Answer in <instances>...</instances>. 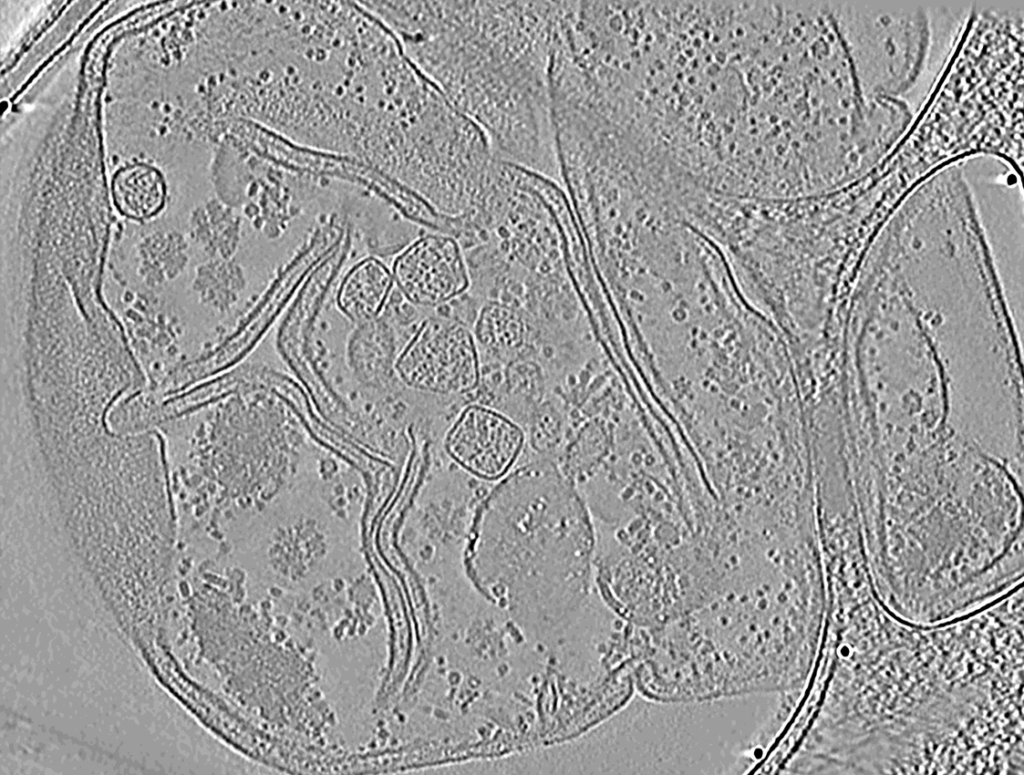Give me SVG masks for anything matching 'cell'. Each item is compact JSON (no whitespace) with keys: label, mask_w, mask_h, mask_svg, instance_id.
<instances>
[{"label":"cell","mask_w":1024,"mask_h":775,"mask_svg":"<svg viewBox=\"0 0 1024 775\" xmlns=\"http://www.w3.org/2000/svg\"><path fill=\"white\" fill-rule=\"evenodd\" d=\"M374 12L498 157L560 181L550 90L558 1H377Z\"/></svg>","instance_id":"1"},{"label":"cell","mask_w":1024,"mask_h":775,"mask_svg":"<svg viewBox=\"0 0 1024 775\" xmlns=\"http://www.w3.org/2000/svg\"><path fill=\"white\" fill-rule=\"evenodd\" d=\"M525 442L519 424L502 412L479 404L465 407L448 429V456L474 477L503 479L518 460Z\"/></svg>","instance_id":"6"},{"label":"cell","mask_w":1024,"mask_h":775,"mask_svg":"<svg viewBox=\"0 0 1024 775\" xmlns=\"http://www.w3.org/2000/svg\"><path fill=\"white\" fill-rule=\"evenodd\" d=\"M353 370L365 380H379L395 366L397 338L385 316L357 325L348 343Z\"/></svg>","instance_id":"9"},{"label":"cell","mask_w":1024,"mask_h":775,"mask_svg":"<svg viewBox=\"0 0 1024 775\" xmlns=\"http://www.w3.org/2000/svg\"><path fill=\"white\" fill-rule=\"evenodd\" d=\"M393 275L376 258H366L354 265L343 278L337 305L342 314L356 325L378 318L393 288Z\"/></svg>","instance_id":"7"},{"label":"cell","mask_w":1024,"mask_h":775,"mask_svg":"<svg viewBox=\"0 0 1024 775\" xmlns=\"http://www.w3.org/2000/svg\"><path fill=\"white\" fill-rule=\"evenodd\" d=\"M584 502L548 463L507 474L480 503L469 529V561L483 581L509 587L584 584L593 545Z\"/></svg>","instance_id":"2"},{"label":"cell","mask_w":1024,"mask_h":775,"mask_svg":"<svg viewBox=\"0 0 1024 775\" xmlns=\"http://www.w3.org/2000/svg\"><path fill=\"white\" fill-rule=\"evenodd\" d=\"M409 387L439 396L472 392L480 384L479 348L470 326L438 314L415 329L395 362Z\"/></svg>","instance_id":"4"},{"label":"cell","mask_w":1024,"mask_h":775,"mask_svg":"<svg viewBox=\"0 0 1024 775\" xmlns=\"http://www.w3.org/2000/svg\"><path fill=\"white\" fill-rule=\"evenodd\" d=\"M111 192L118 211L133 220H147L164 206L165 180L158 169L147 163H133L118 169Z\"/></svg>","instance_id":"8"},{"label":"cell","mask_w":1024,"mask_h":775,"mask_svg":"<svg viewBox=\"0 0 1024 775\" xmlns=\"http://www.w3.org/2000/svg\"><path fill=\"white\" fill-rule=\"evenodd\" d=\"M780 730L773 694L661 702L635 697L608 724L618 773H741Z\"/></svg>","instance_id":"3"},{"label":"cell","mask_w":1024,"mask_h":775,"mask_svg":"<svg viewBox=\"0 0 1024 775\" xmlns=\"http://www.w3.org/2000/svg\"><path fill=\"white\" fill-rule=\"evenodd\" d=\"M392 275L400 294L424 309H438L462 297L472 283L461 243L443 232L414 240L395 259Z\"/></svg>","instance_id":"5"}]
</instances>
